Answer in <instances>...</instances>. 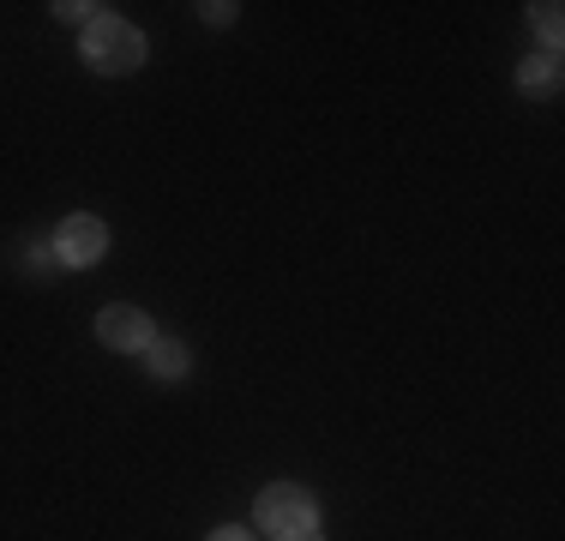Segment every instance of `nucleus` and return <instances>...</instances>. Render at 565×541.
Masks as SVG:
<instances>
[{
	"mask_svg": "<svg viewBox=\"0 0 565 541\" xmlns=\"http://www.w3.org/2000/svg\"><path fill=\"white\" fill-rule=\"evenodd\" d=\"M313 523H319V511H313V494H307L301 481H271V487L259 494V530H265V535L301 541Z\"/></svg>",
	"mask_w": 565,
	"mask_h": 541,
	"instance_id": "1",
	"label": "nucleus"
},
{
	"mask_svg": "<svg viewBox=\"0 0 565 541\" xmlns=\"http://www.w3.org/2000/svg\"><path fill=\"white\" fill-rule=\"evenodd\" d=\"M85 61H90V73L120 78V73H132V66H145V36L120 19H97L85 31Z\"/></svg>",
	"mask_w": 565,
	"mask_h": 541,
	"instance_id": "2",
	"label": "nucleus"
},
{
	"mask_svg": "<svg viewBox=\"0 0 565 541\" xmlns=\"http://www.w3.org/2000/svg\"><path fill=\"white\" fill-rule=\"evenodd\" d=\"M55 253H61L66 265H97L103 253H109V229H103L97 216H66Z\"/></svg>",
	"mask_w": 565,
	"mask_h": 541,
	"instance_id": "3",
	"label": "nucleus"
},
{
	"mask_svg": "<svg viewBox=\"0 0 565 541\" xmlns=\"http://www.w3.org/2000/svg\"><path fill=\"white\" fill-rule=\"evenodd\" d=\"M97 337L109 349H127V356H132V349H145L157 331H151V319H145L139 307H109V314L97 319Z\"/></svg>",
	"mask_w": 565,
	"mask_h": 541,
	"instance_id": "4",
	"label": "nucleus"
},
{
	"mask_svg": "<svg viewBox=\"0 0 565 541\" xmlns=\"http://www.w3.org/2000/svg\"><path fill=\"white\" fill-rule=\"evenodd\" d=\"M145 361H151L157 379H181L186 368H193V349L174 343V337H151V343H145Z\"/></svg>",
	"mask_w": 565,
	"mask_h": 541,
	"instance_id": "5",
	"label": "nucleus"
},
{
	"mask_svg": "<svg viewBox=\"0 0 565 541\" xmlns=\"http://www.w3.org/2000/svg\"><path fill=\"white\" fill-rule=\"evenodd\" d=\"M518 91H530V97H559V61H554V54L523 61L518 66Z\"/></svg>",
	"mask_w": 565,
	"mask_h": 541,
	"instance_id": "6",
	"label": "nucleus"
},
{
	"mask_svg": "<svg viewBox=\"0 0 565 541\" xmlns=\"http://www.w3.org/2000/svg\"><path fill=\"white\" fill-rule=\"evenodd\" d=\"M535 31H542L547 49H559V7L547 0V7H535Z\"/></svg>",
	"mask_w": 565,
	"mask_h": 541,
	"instance_id": "7",
	"label": "nucleus"
},
{
	"mask_svg": "<svg viewBox=\"0 0 565 541\" xmlns=\"http://www.w3.org/2000/svg\"><path fill=\"white\" fill-rule=\"evenodd\" d=\"M66 24H90V12H103V7H85V0H66V7H55Z\"/></svg>",
	"mask_w": 565,
	"mask_h": 541,
	"instance_id": "8",
	"label": "nucleus"
},
{
	"mask_svg": "<svg viewBox=\"0 0 565 541\" xmlns=\"http://www.w3.org/2000/svg\"><path fill=\"white\" fill-rule=\"evenodd\" d=\"M205 19H211V24H228V19H235V7H228V0H211Z\"/></svg>",
	"mask_w": 565,
	"mask_h": 541,
	"instance_id": "9",
	"label": "nucleus"
},
{
	"mask_svg": "<svg viewBox=\"0 0 565 541\" xmlns=\"http://www.w3.org/2000/svg\"><path fill=\"white\" fill-rule=\"evenodd\" d=\"M211 541H253V530H241V523H228V530H217Z\"/></svg>",
	"mask_w": 565,
	"mask_h": 541,
	"instance_id": "10",
	"label": "nucleus"
}]
</instances>
